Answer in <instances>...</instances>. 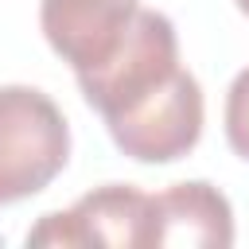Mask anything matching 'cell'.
Here are the masks:
<instances>
[{
    "label": "cell",
    "mask_w": 249,
    "mask_h": 249,
    "mask_svg": "<svg viewBox=\"0 0 249 249\" xmlns=\"http://www.w3.org/2000/svg\"><path fill=\"white\" fill-rule=\"evenodd\" d=\"M70 160V124L51 93L0 86V206L47 191Z\"/></svg>",
    "instance_id": "6da1fadb"
},
{
    "label": "cell",
    "mask_w": 249,
    "mask_h": 249,
    "mask_svg": "<svg viewBox=\"0 0 249 249\" xmlns=\"http://www.w3.org/2000/svg\"><path fill=\"white\" fill-rule=\"evenodd\" d=\"M179 35L175 23L156 12V8H140L124 31V39L117 43V51L97 62L78 78V89L86 97V105L109 121L117 113H124L128 105H136L140 97H148L152 89H160L175 70H179Z\"/></svg>",
    "instance_id": "7a4b0ae2"
},
{
    "label": "cell",
    "mask_w": 249,
    "mask_h": 249,
    "mask_svg": "<svg viewBox=\"0 0 249 249\" xmlns=\"http://www.w3.org/2000/svg\"><path fill=\"white\" fill-rule=\"evenodd\" d=\"M206 121V101L198 78L179 66L160 89L128 105L124 113L109 117L105 128L113 144L136 163H175L195 152Z\"/></svg>",
    "instance_id": "3957f363"
},
{
    "label": "cell",
    "mask_w": 249,
    "mask_h": 249,
    "mask_svg": "<svg viewBox=\"0 0 249 249\" xmlns=\"http://www.w3.org/2000/svg\"><path fill=\"white\" fill-rule=\"evenodd\" d=\"M148 191L132 183H105L66 210L43 214L27 230V245H113L148 249Z\"/></svg>",
    "instance_id": "277c9868"
},
{
    "label": "cell",
    "mask_w": 249,
    "mask_h": 249,
    "mask_svg": "<svg viewBox=\"0 0 249 249\" xmlns=\"http://www.w3.org/2000/svg\"><path fill=\"white\" fill-rule=\"evenodd\" d=\"M136 12L140 0H39V27L51 51L86 74L117 51Z\"/></svg>",
    "instance_id": "5b68a950"
},
{
    "label": "cell",
    "mask_w": 249,
    "mask_h": 249,
    "mask_svg": "<svg viewBox=\"0 0 249 249\" xmlns=\"http://www.w3.org/2000/svg\"><path fill=\"white\" fill-rule=\"evenodd\" d=\"M187 245V249H230L233 245V206L206 183L187 179L156 191L148 198V249Z\"/></svg>",
    "instance_id": "8992f818"
},
{
    "label": "cell",
    "mask_w": 249,
    "mask_h": 249,
    "mask_svg": "<svg viewBox=\"0 0 249 249\" xmlns=\"http://www.w3.org/2000/svg\"><path fill=\"white\" fill-rule=\"evenodd\" d=\"M222 124H226V144L233 148V156H241L249 163V66L237 70L226 89Z\"/></svg>",
    "instance_id": "52a82bcc"
},
{
    "label": "cell",
    "mask_w": 249,
    "mask_h": 249,
    "mask_svg": "<svg viewBox=\"0 0 249 249\" xmlns=\"http://www.w3.org/2000/svg\"><path fill=\"white\" fill-rule=\"evenodd\" d=\"M233 4H237V12H241V16H249V0H233Z\"/></svg>",
    "instance_id": "ba28073f"
}]
</instances>
